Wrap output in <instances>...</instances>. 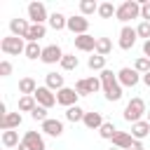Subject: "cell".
<instances>
[{"label":"cell","instance_id":"obj_1","mask_svg":"<svg viewBox=\"0 0 150 150\" xmlns=\"http://www.w3.org/2000/svg\"><path fill=\"white\" fill-rule=\"evenodd\" d=\"M101 84H103V91H105V98L108 101H120L122 98V84L117 82V75L112 70H101Z\"/></svg>","mask_w":150,"mask_h":150},{"label":"cell","instance_id":"obj_2","mask_svg":"<svg viewBox=\"0 0 150 150\" xmlns=\"http://www.w3.org/2000/svg\"><path fill=\"white\" fill-rule=\"evenodd\" d=\"M145 112H148V110H145V101L136 96V98H131V101L127 103V108H124V120L134 124V122H141Z\"/></svg>","mask_w":150,"mask_h":150},{"label":"cell","instance_id":"obj_3","mask_svg":"<svg viewBox=\"0 0 150 150\" xmlns=\"http://www.w3.org/2000/svg\"><path fill=\"white\" fill-rule=\"evenodd\" d=\"M122 23L131 21V19H138L141 16V2H134V0H124L120 7H117V14H115Z\"/></svg>","mask_w":150,"mask_h":150},{"label":"cell","instance_id":"obj_4","mask_svg":"<svg viewBox=\"0 0 150 150\" xmlns=\"http://www.w3.org/2000/svg\"><path fill=\"white\" fill-rule=\"evenodd\" d=\"M0 49H2L7 56H19L21 52H26V45H23V38L7 35V38H2V42H0Z\"/></svg>","mask_w":150,"mask_h":150},{"label":"cell","instance_id":"obj_5","mask_svg":"<svg viewBox=\"0 0 150 150\" xmlns=\"http://www.w3.org/2000/svg\"><path fill=\"white\" fill-rule=\"evenodd\" d=\"M98 89H103V84H101V77H84V80H77V84H75V91L80 94V96H89V94H96Z\"/></svg>","mask_w":150,"mask_h":150},{"label":"cell","instance_id":"obj_6","mask_svg":"<svg viewBox=\"0 0 150 150\" xmlns=\"http://www.w3.org/2000/svg\"><path fill=\"white\" fill-rule=\"evenodd\" d=\"M75 38L77 35H87V30H89V19L87 16H82V14H77V16H68V26H66Z\"/></svg>","mask_w":150,"mask_h":150},{"label":"cell","instance_id":"obj_7","mask_svg":"<svg viewBox=\"0 0 150 150\" xmlns=\"http://www.w3.org/2000/svg\"><path fill=\"white\" fill-rule=\"evenodd\" d=\"M28 19H30V23H45V21H49L47 7L42 2H30L28 5Z\"/></svg>","mask_w":150,"mask_h":150},{"label":"cell","instance_id":"obj_8","mask_svg":"<svg viewBox=\"0 0 150 150\" xmlns=\"http://www.w3.org/2000/svg\"><path fill=\"white\" fill-rule=\"evenodd\" d=\"M61 59H63V52H61V47L59 45H47V47H42V63H47V66H52V63H61Z\"/></svg>","mask_w":150,"mask_h":150},{"label":"cell","instance_id":"obj_9","mask_svg":"<svg viewBox=\"0 0 150 150\" xmlns=\"http://www.w3.org/2000/svg\"><path fill=\"white\" fill-rule=\"evenodd\" d=\"M138 80H141V73H138L136 68H122V70L117 73V82H120L122 87H136Z\"/></svg>","mask_w":150,"mask_h":150},{"label":"cell","instance_id":"obj_10","mask_svg":"<svg viewBox=\"0 0 150 150\" xmlns=\"http://www.w3.org/2000/svg\"><path fill=\"white\" fill-rule=\"evenodd\" d=\"M33 96H35L38 105H42V108H47V110L56 103V96H54V91H52L49 87H38V91H35Z\"/></svg>","mask_w":150,"mask_h":150},{"label":"cell","instance_id":"obj_11","mask_svg":"<svg viewBox=\"0 0 150 150\" xmlns=\"http://www.w3.org/2000/svg\"><path fill=\"white\" fill-rule=\"evenodd\" d=\"M77 98H80V94H77L75 89H70V87H63L61 91H56V103H61V105H66V108L77 105Z\"/></svg>","mask_w":150,"mask_h":150},{"label":"cell","instance_id":"obj_12","mask_svg":"<svg viewBox=\"0 0 150 150\" xmlns=\"http://www.w3.org/2000/svg\"><path fill=\"white\" fill-rule=\"evenodd\" d=\"M136 38H138L136 28L122 26V30H120V47H122V49H131V47L136 45Z\"/></svg>","mask_w":150,"mask_h":150},{"label":"cell","instance_id":"obj_13","mask_svg":"<svg viewBox=\"0 0 150 150\" xmlns=\"http://www.w3.org/2000/svg\"><path fill=\"white\" fill-rule=\"evenodd\" d=\"M21 143H26L30 150H47V148H45V138L40 136V131H26Z\"/></svg>","mask_w":150,"mask_h":150},{"label":"cell","instance_id":"obj_14","mask_svg":"<svg viewBox=\"0 0 150 150\" xmlns=\"http://www.w3.org/2000/svg\"><path fill=\"white\" fill-rule=\"evenodd\" d=\"M9 30L14 38H28V30H30V23L26 19H12L9 21Z\"/></svg>","mask_w":150,"mask_h":150},{"label":"cell","instance_id":"obj_15","mask_svg":"<svg viewBox=\"0 0 150 150\" xmlns=\"http://www.w3.org/2000/svg\"><path fill=\"white\" fill-rule=\"evenodd\" d=\"M96 40L98 38H94V35H77L75 38V49H80V52H96Z\"/></svg>","mask_w":150,"mask_h":150},{"label":"cell","instance_id":"obj_16","mask_svg":"<svg viewBox=\"0 0 150 150\" xmlns=\"http://www.w3.org/2000/svg\"><path fill=\"white\" fill-rule=\"evenodd\" d=\"M42 131H45L47 136H54V138H59V136L63 134V122H61V120H54V117H49V120H45V122H42Z\"/></svg>","mask_w":150,"mask_h":150},{"label":"cell","instance_id":"obj_17","mask_svg":"<svg viewBox=\"0 0 150 150\" xmlns=\"http://www.w3.org/2000/svg\"><path fill=\"white\" fill-rule=\"evenodd\" d=\"M21 124V112L16 110V112H7L2 120H0V127H2V131H12V129H16Z\"/></svg>","mask_w":150,"mask_h":150},{"label":"cell","instance_id":"obj_18","mask_svg":"<svg viewBox=\"0 0 150 150\" xmlns=\"http://www.w3.org/2000/svg\"><path fill=\"white\" fill-rule=\"evenodd\" d=\"M148 134H150V122H148V120H141V122H134V124H131V136H134V141H143Z\"/></svg>","mask_w":150,"mask_h":150},{"label":"cell","instance_id":"obj_19","mask_svg":"<svg viewBox=\"0 0 150 150\" xmlns=\"http://www.w3.org/2000/svg\"><path fill=\"white\" fill-rule=\"evenodd\" d=\"M131 143H134V136H131V134H127V131H117V134L112 136V145H115V148H120V150H127Z\"/></svg>","mask_w":150,"mask_h":150},{"label":"cell","instance_id":"obj_20","mask_svg":"<svg viewBox=\"0 0 150 150\" xmlns=\"http://www.w3.org/2000/svg\"><path fill=\"white\" fill-rule=\"evenodd\" d=\"M45 87H49L52 91H61L66 84H63V75H59V73H47V77H45Z\"/></svg>","mask_w":150,"mask_h":150},{"label":"cell","instance_id":"obj_21","mask_svg":"<svg viewBox=\"0 0 150 150\" xmlns=\"http://www.w3.org/2000/svg\"><path fill=\"white\" fill-rule=\"evenodd\" d=\"M19 91H21L23 96H33V94L38 91V82H35L33 77H21V80H19Z\"/></svg>","mask_w":150,"mask_h":150},{"label":"cell","instance_id":"obj_22","mask_svg":"<svg viewBox=\"0 0 150 150\" xmlns=\"http://www.w3.org/2000/svg\"><path fill=\"white\" fill-rule=\"evenodd\" d=\"M84 127L87 129H101L103 127V117H101V112H84Z\"/></svg>","mask_w":150,"mask_h":150},{"label":"cell","instance_id":"obj_23","mask_svg":"<svg viewBox=\"0 0 150 150\" xmlns=\"http://www.w3.org/2000/svg\"><path fill=\"white\" fill-rule=\"evenodd\" d=\"M49 26L54 30H63L68 26V16H63L61 12H54V14H49Z\"/></svg>","mask_w":150,"mask_h":150},{"label":"cell","instance_id":"obj_24","mask_svg":"<svg viewBox=\"0 0 150 150\" xmlns=\"http://www.w3.org/2000/svg\"><path fill=\"white\" fill-rule=\"evenodd\" d=\"M45 33H47V28H45V23H30V30H28V42H38L40 38H45Z\"/></svg>","mask_w":150,"mask_h":150},{"label":"cell","instance_id":"obj_25","mask_svg":"<svg viewBox=\"0 0 150 150\" xmlns=\"http://www.w3.org/2000/svg\"><path fill=\"white\" fill-rule=\"evenodd\" d=\"M2 145L9 150V148H19V131H2Z\"/></svg>","mask_w":150,"mask_h":150},{"label":"cell","instance_id":"obj_26","mask_svg":"<svg viewBox=\"0 0 150 150\" xmlns=\"http://www.w3.org/2000/svg\"><path fill=\"white\" fill-rule=\"evenodd\" d=\"M110 52H112V42H110V38H98V40H96V52H94V54L108 56Z\"/></svg>","mask_w":150,"mask_h":150},{"label":"cell","instance_id":"obj_27","mask_svg":"<svg viewBox=\"0 0 150 150\" xmlns=\"http://www.w3.org/2000/svg\"><path fill=\"white\" fill-rule=\"evenodd\" d=\"M115 14H117V7L112 2H101L98 5V16L101 19H112Z\"/></svg>","mask_w":150,"mask_h":150},{"label":"cell","instance_id":"obj_28","mask_svg":"<svg viewBox=\"0 0 150 150\" xmlns=\"http://www.w3.org/2000/svg\"><path fill=\"white\" fill-rule=\"evenodd\" d=\"M35 105H38L35 96H21V98H19V110H21V112H33Z\"/></svg>","mask_w":150,"mask_h":150},{"label":"cell","instance_id":"obj_29","mask_svg":"<svg viewBox=\"0 0 150 150\" xmlns=\"http://www.w3.org/2000/svg\"><path fill=\"white\" fill-rule=\"evenodd\" d=\"M66 120H68V122H82V120H84V110H82L80 105L66 108Z\"/></svg>","mask_w":150,"mask_h":150},{"label":"cell","instance_id":"obj_30","mask_svg":"<svg viewBox=\"0 0 150 150\" xmlns=\"http://www.w3.org/2000/svg\"><path fill=\"white\" fill-rule=\"evenodd\" d=\"M80 12H82V16H89V14L98 12V2L96 0H80Z\"/></svg>","mask_w":150,"mask_h":150},{"label":"cell","instance_id":"obj_31","mask_svg":"<svg viewBox=\"0 0 150 150\" xmlns=\"http://www.w3.org/2000/svg\"><path fill=\"white\" fill-rule=\"evenodd\" d=\"M77 66H80V59L75 54H63V59H61V68L63 70H75Z\"/></svg>","mask_w":150,"mask_h":150},{"label":"cell","instance_id":"obj_32","mask_svg":"<svg viewBox=\"0 0 150 150\" xmlns=\"http://www.w3.org/2000/svg\"><path fill=\"white\" fill-rule=\"evenodd\" d=\"M23 54H26V59H42V47L38 42H28Z\"/></svg>","mask_w":150,"mask_h":150},{"label":"cell","instance_id":"obj_33","mask_svg":"<svg viewBox=\"0 0 150 150\" xmlns=\"http://www.w3.org/2000/svg\"><path fill=\"white\" fill-rule=\"evenodd\" d=\"M87 66H89L91 70H105V56H101V54H94V56H89Z\"/></svg>","mask_w":150,"mask_h":150},{"label":"cell","instance_id":"obj_34","mask_svg":"<svg viewBox=\"0 0 150 150\" xmlns=\"http://www.w3.org/2000/svg\"><path fill=\"white\" fill-rule=\"evenodd\" d=\"M98 134H101V138H108V141H112V136L117 134V129H115V124H112V122H103V127L98 129Z\"/></svg>","mask_w":150,"mask_h":150},{"label":"cell","instance_id":"obj_35","mask_svg":"<svg viewBox=\"0 0 150 150\" xmlns=\"http://www.w3.org/2000/svg\"><path fill=\"white\" fill-rule=\"evenodd\" d=\"M134 68H136L141 75L150 73V59H145V56H138V59H136V63H134Z\"/></svg>","mask_w":150,"mask_h":150},{"label":"cell","instance_id":"obj_36","mask_svg":"<svg viewBox=\"0 0 150 150\" xmlns=\"http://www.w3.org/2000/svg\"><path fill=\"white\" fill-rule=\"evenodd\" d=\"M136 33H138V38H143L145 42L150 40V21H141L138 26H136Z\"/></svg>","mask_w":150,"mask_h":150},{"label":"cell","instance_id":"obj_37","mask_svg":"<svg viewBox=\"0 0 150 150\" xmlns=\"http://www.w3.org/2000/svg\"><path fill=\"white\" fill-rule=\"evenodd\" d=\"M30 117H33L35 122H40V124H42L45 120H49V117H47V108H42V105H35V110L30 112Z\"/></svg>","mask_w":150,"mask_h":150},{"label":"cell","instance_id":"obj_38","mask_svg":"<svg viewBox=\"0 0 150 150\" xmlns=\"http://www.w3.org/2000/svg\"><path fill=\"white\" fill-rule=\"evenodd\" d=\"M141 19L143 21H150V0L141 2Z\"/></svg>","mask_w":150,"mask_h":150},{"label":"cell","instance_id":"obj_39","mask_svg":"<svg viewBox=\"0 0 150 150\" xmlns=\"http://www.w3.org/2000/svg\"><path fill=\"white\" fill-rule=\"evenodd\" d=\"M9 73H12V63H9L7 59H5V61H0V75H2V77H7Z\"/></svg>","mask_w":150,"mask_h":150},{"label":"cell","instance_id":"obj_40","mask_svg":"<svg viewBox=\"0 0 150 150\" xmlns=\"http://www.w3.org/2000/svg\"><path fill=\"white\" fill-rule=\"evenodd\" d=\"M127 150H143V143H141V141H134V143H131Z\"/></svg>","mask_w":150,"mask_h":150},{"label":"cell","instance_id":"obj_41","mask_svg":"<svg viewBox=\"0 0 150 150\" xmlns=\"http://www.w3.org/2000/svg\"><path fill=\"white\" fill-rule=\"evenodd\" d=\"M143 56H145V59H150V40H148V42H143Z\"/></svg>","mask_w":150,"mask_h":150},{"label":"cell","instance_id":"obj_42","mask_svg":"<svg viewBox=\"0 0 150 150\" xmlns=\"http://www.w3.org/2000/svg\"><path fill=\"white\" fill-rule=\"evenodd\" d=\"M143 82H145V87H150V73H145V75H143Z\"/></svg>","mask_w":150,"mask_h":150},{"label":"cell","instance_id":"obj_43","mask_svg":"<svg viewBox=\"0 0 150 150\" xmlns=\"http://www.w3.org/2000/svg\"><path fill=\"white\" fill-rule=\"evenodd\" d=\"M19 150H30V148H28L26 143H19Z\"/></svg>","mask_w":150,"mask_h":150},{"label":"cell","instance_id":"obj_44","mask_svg":"<svg viewBox=\"0 0 150 150\" xmlns=\"http://www.w3.org/2000/svg\"><path fill=\"white\" fill-rule=\"evenodd\" d=\"M148 122H150V112H148Z\"/></svg>","mask_w":150,"mask_h":150},{"label":"cell","instance_id":"obj_45","mask_svg":"<svg viewBox=\"0 0 150 150\" xmlns=\"http://www.w3.org/2000/svg\"><path fill=\"white\" fill-rule=\"evenodd\" d=\"M110 150H115V148H110Z\"/></svg>","mask_w":150,"mask_h":150}]
</instances>
